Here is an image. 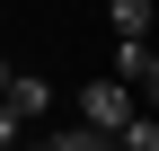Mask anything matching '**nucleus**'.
Returning <instances> with one entry per match:
<instances>
[{
  "label": "nucleus",
  "mask_w": 159,
  "mask_h": 151,
  "mask_svg": "<svg viewBox=\"0 0 159 151\" xmlns=\"http://www.w3.org/2000/svg\"><path fill=\"white\" fill-rule=\"evenodd\" d=\"M80 124H97V134L124 142V124H133V89H124V80H89V89H80Z\"/></svg>",
  "instance_id": "1"
},
{
  "label": "nucleus",
  "mask_w": 159,
  "mask_h": 151,
  "mask_svg": "<svg viewBox=\"0 0 159 151\" xmlns=\"http://www.w3.org/2000/svg\"><path fill=\"white\" fill-rule=\"evenodd\" d=\"M150 18H159V0H106V27H115V45H150Z\"/></svg>",
  "instance_id": "2"
},
{
  "label": "nucleus",
  "mask_w": 159,
  "mask_h": 151,
  "mask_svg": "<svg viewBox=\"0 0 159 151\" xmlns=\"http://www.w3.org/2000/svg\"><path fill=\"white\" fill-rule=\"evenodd\" d=\"M9 107H18V116H44V107H53V80L18 71V80H9Z\"/></svg>",
  "instance_id": "3"
},
{
  "label": "nucleus",
  "mask_w": 159,
  "mask_h": 151,
  "mask_svg": "<svg viewBox=\"0 0 159 151\" xmlns=\"http://www.w3.org/2000/svg\"><path fill=\"white\" fill-rule=\"evenodd\" d=\"M53 151H124V142L97 134V124H62V134H53Z\"/></svg>",
  "instance_id": "4"
},
{
  "label": "nucleus",
  "mask_w": 159,
  "mask_h": 151,
  "mask_svg": "<svg viewBox=\"0 0 159 151\" xmlns=\"http://www.w3.org/2000/svg\"><path fill=\"white\" fill-rule=\"evenodd\" d=\"M142 71H150V45H133V36H124V45H115V80H142Z\"/></svg>",
  "instance_id": "5"
},
{
  "label": "nucleus",
  "mask_w": 159,
  "mask_h": 151,
  "mask_svg": "<svg viewBox=\"0 0 159 151\" xmlns=\"http://www.w3.org/2000/svg\"><path fill=\"white\" fill-rule=\"evenodd\" d=\"M124 151H159V116H133L124 124Z\"/></svg>",
  "instance_id": "6"
},
{
  "label": "nucleus",
  "mask_w": 159,
  "mask_h": 151,
  "mask_svg": "<svg viewBox=\"0 0 159 151\" xmlns=\"http://www.w3.org/2000/svg\"><path fill=\"white\" fill-rule=\"evenodd\" d=\"M18 142H27V116H18V107L0 98V151H18Z\"/></svg>",
  "instance_id": "7"
},
{
  "label": "nucleus",
  "mask_w": 159,
  "mask_h": 151,
  "mask_svg": "<svg viewBox=\"0 0 159 151\" xmlns=\"http://www.w3.org/2000/svg\"><path fill=\"white\" fill-rule=\"evenodd\" d=\"M142 98L159 107V45H150V71H142Z\"/></svg>",
  "instance_id": "8"
},
{
  "label": "nucleus",
  "mask_w": 159,
  "mask_h": 151,
  "mask_svg": "<svg viewBox=\"0 0 159 151\" xmlns=\"http://www.w3.org/2000/svg\"><path fill=\"white\" fill-rule=\"evenodd\" d=\"M9 80H18V71H9V53H0V98H9Z\"/></svg>",
  "instance_id": "9"
},
{
  "label": "nucleus",
  "mask_w": 159,
  "mask_h": 151,
  "mask_svg": "<svg viewBox=\"0 0 159 151\" xmlns=\"http://www.w3.org/2000/svg\"><path fill=\"white\" fill-rule=\"evenodd\" d=\"M18 151H53V142H18Z\"/></svg>",
  "instance_id": "10"
}]
</instances>
